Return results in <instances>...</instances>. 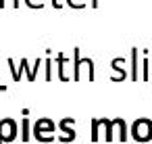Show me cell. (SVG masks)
<instances>
[{"label":"cell","mask_w":152,"mask_h":144,"mask_svg":"<svg viewBox=\"0 0 152 144\" xmlns=\"http://www.w3.org/2000/svg\"><path fill=\"white\" fill-rule=\"evenodd\" d=\"M65 63H67V59H65V54L63 52H58V77L61 79H67V75H65Z\"/></svg>","instance_id":"cell-4"},{"label":"cell","mask_w":152,"mask_h":144,"mask_svg":"<svg viewBox=\"0 0 152 144\" xmlns=\"http://www.w3.org/2000/svg\"><path fill=\"white\" fill-rule=\"evenodd\" d=\"M73 2H75V0H67V4H69V7H71V4H73Z\"/></svg>","instance_id":"cell-13"},{"label":"cell","mask_w":152,"mask_h":144,"mask_svg":"<svg viewBox=\"0 0 152 144\" xmlns=\"http://www.w3.org/2000/svg\"><path fill=\"white\" fill-rule=\"evenodd\" d=\"M100 123L106 125V140H113V119H100Z\"/></svg>","instance_id":"cell-5"},{"label":"cell","mask_w":152,"mask_h":144,"mask_svg":"<svg viewBox=\"0 0 152 144\" xmlns=\"http://www.w3.org/2000/svg\"><path fill=\"white\" fill-rule=\"evenodd\" d=\"M123 63H125V59H115V61H113V69H117V71H119V75H115V77H113V82H119V79H123V77H125V71L121 69V65H123Z\"/></svg>","instance_id":"cell-2"},{"label":"cell","mask_w":152,"mask_h":144,"mask_svg":"<svg viewBox=\"0 0 152 144\" xmlns=\"http://www.w3.org/2000/svg\"><path fill=\"white\" fill-rule=\"evenodd\" d=\"M23 140L29 142V119H23Z\"/></svg>","instance_id":"cell-8"},{"label":"cell","mask_w":152,"mask_h":144,"mask_svg":"<svg viewBox=\"0 0 152 144\" xmlns=\"http://www.w3.org/2000/svg\"><path fill=\"white\" fill-rule=\"evenodd\" d=\"M131 79H137V48H131Z\"/></svg>","instance_id":"cell-3"},{"label":"cell","mask_w":152,"mask_h":144,"mask_svg":"<svg viewBox=\"0 0 152 144\" xmlns=\"http://www.w3.org/2000/svg\"><path fill=\"white\" fill-rule=\"evenodd\" d=\"M92 9H98V0H92Z\"/></svg>","instance_id":"cell-12"},{"label":"cell","mask_w":152,"mask_h":144,"mask_svg":"<svg viewBox=\"0 0 152 144\" xmlns=\"http://www.w3.org/2000/svg\"><path fill=\"white\" fill-rule=\"evenodd\" d=\"M73 52H75V63H73V67H75V75H73V79H79V67H81V65H79V48H75Z\"/></svg>","instance_id":"cell-6"},{"label":"cell","mask_w":152,"mask_h":144,"mask_svg":"<svg viewBox=\"0 0 152 144\" xmlns=\"http://www.w3.org/2000/svg\"><path fill=\"white\" fill-rule=\"evenodd\" d=\"M71 123H73V119H71V117H69V119H63V121H61V129H65V132H67V136H65V138H61V140H65V142H71V140L75 138V132H73V129L69 127Z\"/></svg>","instance_id":"cell-1"},{"label":"cell","mask_w":152,"mask_h":144,"mask_svg":"<svg viewBox=\"0 0 152 144\" xmlns=\"http://www.w3.org/2000/svg\"><path fill=\"white\" fill-rule=\"evenodd\" d=\"M52 7H54V9H61L63 2H61V0H52Z\"/></svg>","instance_id":"cell-11"},{"label":"cell","mask_w":152,"mask_h":144,"mask_svg":"<svg viewBox=\"0 0 152 144\" xmlns=\"http://www.w3.org/2000/svg\"><path fill=\"white\" fill-rule=\"evenodd\" d=\"M142 69H144V71H142V77L148 79V77H150V71H148V54H144V65H142Z\"/></svg>","instance_id":"cell-7"},{"label":"cell","mask_w":152,"mask_h":144,"mask_svg":"<svg viewBox=\"0 0 152 144\" xmlns=\"http://www.w3.org/2000/svg\"><path fill=\"white\" fill-rule=\"evenodd\" d=\"M92 140L98 142V119H92Z\"/></svg>","instance_id":"cell-9"},{"label":"cell","mask_w":152,"mask_h":144,"mask_svg":"<svg viewBox=\"0 0 152 144\" xmlns=\"http://www.w3.org/2000/svg\"><path fill=\"white\" fill-rule=\"evenodd\" d=\"M25 4H27V7H31V9H42V7H44L42 0H25Z\"/></svg>","instance_id":"cell-10"}]
</instances>
